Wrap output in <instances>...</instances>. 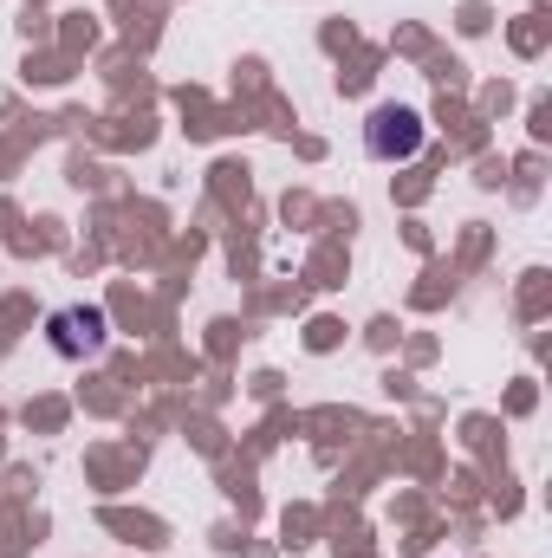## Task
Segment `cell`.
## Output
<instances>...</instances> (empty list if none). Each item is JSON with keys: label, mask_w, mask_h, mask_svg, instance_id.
Here are the masks:
<instances>
[{"label": "cell", "mask_w": 552, "mask_h": 558, "mask_svg": "<svg viewBox=\"0 0 552 558\" xmlns=\"http://www.w3.org/2000/svg\"><path fill=\"white\" fill-rule=\"evenodd\" d=\"M46 344L79 364V357H98V351L111 344V325H105L98 305H59V312L46 318Z\"/></svg>", "instance_id": "1"}, {"label": "cell", "mask_w": 552, "mask_h": 558, "mask_svg": "<svg viewBox=\"0 0 552 558\" xmlns=\"http://www.w3.org/2000/svg\"><path fill=\"white\" fill-rule=\"evenodd\" d=\"M364 149H371V162H410L416 149H422V111L377 105L371 124H364Z\"/></svg>", "instance_id": "2"}]
</instances>
